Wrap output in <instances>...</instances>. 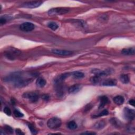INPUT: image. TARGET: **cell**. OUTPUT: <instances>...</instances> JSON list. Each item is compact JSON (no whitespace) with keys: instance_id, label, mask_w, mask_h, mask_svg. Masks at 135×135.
Here are the masks:
<instances>
[{"instance_id":"cell-8","label":"cell","mask_w":135,"mask_h":135,"mask_svg":"<svg viewBox=\"0 0 135 135\" xmlns=\"http://www.w3.org/2000/svg\"><path fill=\"white\" fill-rule=\"evenodd\" d=\"M20 28L24 32H30L34 29L35 26L31 22H25L20 25Z\"/></svg>"},{"instance_id":"cell-32","label":"cell","mask_w":135,"mask_h":135,"mask_svg":"<svg viewBox=\"0 0 135 135\" xmlns=\"http://www.w3.org/2000/svg\"><path fill=\"white\" fill-rule=\"evenodd\" d=\"M82 134H87V135H95V133H90V132H85V133H82Z\"/></svg>"},{"instance_id":"cell-17","label":"cell","mask_w":135,"mask_h":135,"mask_svg":"<svg viewBox=\"0 0 135 135\" xmlns=\"http://www.w3.org/2000/svg\"><path fill=\"white\" fill-rule=\"evenodd\" d=\"M71 75L75 78V79H82L85 77L84 73L79 71H75L71 73Z\"/></svg>"},{"instance_id":"cell-21","label":"cell","mask_w":135,"mask_h":135,"mask_svg":"<svg viewBox=\"0 0 135 135\" xmlns=\"http://www.w3.org/2000/svg\"><path fill=\"white\" fill-rule=\"evenodd\" d=\"M100 81V77L97 76H95L90 78V81L93 84H99Z\"/></svg>"},{"instance_id":"cell-27","label":"cell","mask_w":135,"mask_h":135,"mask_svg":"<svg viewBox=\"0 0 135 135\" xmlns=\"http://www.w3.org/2000/svg\"><path fill=\"white\" fill-rule=\"evenodd\" d=\"M15 133L17 135H24V133L22 132V131L20 129H16L15 130Z\"/></svg>"},{"instance_id":"cell-13","label":"cell","mask_w":135,"mask_h":135,"mask_svg":"<svg viewBox=\"0 0 135 135\" xmlns=\"http://www.w3.org/2000/svg\"><path fill=\"white\" fill-rule=\"evenodd\" d=\"M122 53L125 55H134L135 53V49L134 47L125 48L122 50Z\"/></svg>"},{"instance_id":"cell-11","label":"cell","mask_w":135,"mask_h":135,"mask_svg":"<svg viewBox=\"0 0 135 135\" xmlns=\"http://www.w3.org/2000/svg\"><path fill=\"white\" fill-rule=\"evenodd\" d=\"M109 102V99L106 96H102L100 97V104L99 108L101 109L104 107L106 104H108Z\"/></svg>"},{"instance_id":"cell-15","label":"cell","mask_w":135,"mask_h":135,"mask_svg":"<svg viewBox=\"0 0 135 135\" xmlns=\"http://www.w3.org/2000/svg\"><path fill=\"white\" fill-rule=\"evenodd\" d=\"M46 84V82L45 79H43V78L40 77L36 81V85L39 87L40 88H43L44 87Z\"/></svg>"},{"instance_id":"cell-31","label":"cell","mask_w":135,"mask_h":135,"mask_svg":"<svg viewBox=\"0 0 135 135\" xmlns=\"http://www.w3.org/2000/svg\"><path fill=\"white\" fill-rule=\"evenodd\" d=\"M129 104H130V105L134 106H135V101L134 100V99L130 100L129 101Z\"/></svg>"},{"instance_id":"cell-7","label":"cell","mask_w":135,"mask_h":135,"mask_svg":"<svg viewBox=\"0 0 135 135\" xmlns=\"http://www.w3.org/2000/svg\"><path fill=\"white\" fill-rule=\"evenodd\" d=\"M43 4L42 1H31L28 2H25L22 5V7L29 8H33L39 7Z\"/></svg>"},{"instance_id":"cell-23","label":"cell","mask_w":135,"mask_h":135,"mask_svg":"<svg viewBox=\"0 0 135 135\" xmlns=\"http://www.w3.org/2000/svg\"><path fill=\"white\" fill-rule=\"evenodd\" d=\"M4 131L7 134H11L13 133V129L9 126H5V127H4Z\"/></svg>"},{"instance_id":"cell-9","label":"cell","mask_w":135,"mask_h":135,"mask_svg":"<svg viewBox=\"0 0 135 135\" xmlns=\"http://www.w3.org/2000/svg\"><path fill=\"white\" fill-rule=\"evenodd\" d=\"M51 52L54 54H56L60 55H63V56H67L73 54V52L69 50H60V49H52Z\"/></svg>"},{"instance_id":"cell-2","label":"cell","mask_w":135,"mask_h":135,"mask_svg":"<svg viewBox=\"0 0 135 135\" xmlns=\"http://www.w3.org/2000/svg\"><path fill=\"white\" fill-rule=\"evenodd\" d=\"M62 124L61 119L57 117H53L50 118L47 122V126L49 128L55 129L59 128Z\"/></svg>"},{"instance_id":"cell-24","label":"cell","mask_w":135,"mask_h":135,"mask_svg":"<svg viewBox=\"0 0 135 135\" xmlns=\"http://www.w3.org/2000/svg\"><path fill=\"white\" fill-rule=\"evenodd\" d=\"M108 115V111H107V110H103L101 112L99 113L98 115L94 116L93 117H95V118H96V117H102V116H107Z\"/></svg>"},{"instance_id":"cell-19","label":"cell","mask_w":135,"mask_h":135,"mask_svg":"<svg viewBox=\"0 0 135 135\" xmlns=\"http://www.w3.org/2000/svg\"><path fill=\"white\" fill-rule=\"evenodd\" d=\"M47 27L51 30H53V31H55V30H56L59 28L58 25L56 23L53 22H49L47 24Z\"/></svg>"},{"instance_id":"cell-20","label":"cell","mask_w":135,"mask_h":135,"mask_svg":"<svg viewBox=\"0 0 135 135\" xmlns=\"http://www.w3.org/2000/svg\"><path fill=\"white\" fill-rule=\"evenodd\" d=\"M68 127L70 130H75L77 128V124L75 121H70L68 124Z\"/></svg>"},{"instance_id":"cell-5","label":"cell","mask_w":135,"mask_h":135,"mask_svg":"<svg viewBox=\"0 0 135 135\" xmlns=\"http://www.w3.org/2000/svg\"><path fill=\"white\" fill-rule=\"evenodd\" d=\"M23 97L29 99L32 102H36L38 101L39 95L37 92H25L23 95Z\"/></svg>"},{"instance_id":"cell-1","label":"cell","mask_w":135,"mask_h":135,"mask_svg":"<svg viewBox=\"0 0 135 135\" xmlns=\"http://www.w3.org/2000/svg\"><path fill=\"white\" fill-rule=\"evenodd\" d=\"M31 77H24L20 72H15L4 78V81L13 85L16 88H22L28 85L33 81Z\"/></svg>"},{"instance_id":"cell-25","label":"cell","mask_w":135,"mask_h":135,"mask_svg":"<svg viewBox=\"0 0 135 135\" xmlns=\"http://www.w3.org/2000/svg\"><path fill=\"white\" fill-rule=\"evenodd\" d=\"M14 115L17 118H21V117H23V114L22 113H21L17 110H15L14 111Z\"/></svg>"},{"instance_id":"cell-28","label":"cell","mask_w":135,"mask_h":135,"mask_svg":"<svg viewBox=\"0 0 135 135\" xmlns=\"http://www.w3.org/2000/svg\"><path fill=\"white\" fill-rule=\"evenodd\" d=\"M6 21H7V20L5 17H2L1 19H0V23H1V24L2 25L5 24L6 22Z\"/></svg>"},{"instance_id":"cell-12","label":"cell","mask_w":135,"mask_h":135,"mask_svg":"<svg viewBox=\"0 0 135 135\" xmlns=\"http://www.w3.org/2000/svg\"><path fill=\"white\" fill-rule=\"evenodd\" d=\"M81 87L79 85H75L69 87L68 89V92L70 93H74L78 92L80 89Z\"/></svg>"},{"instance_id":"cell-18","label":"cell","mask_w":135,"mask_h":135,"mask_svg":"<svg viewBox=\"0 0 135 135\" xmlns=\"http://www.w3.org/2000/svg\"><path fill=\"white\" fill-rule=\"evenodd\" d=\"M120 80L121 81V82H123V84H127L129 82L130 78H129V77L128 76V75H126V74H124V75H123L120 76Z\"/></svg>"},{"instance_id":"cell-26","label":"cell","mask_w":135,"mask_h":135,"mask_svg":"<svg viewBox=\"0 0 135 135\" xmlns=\"http://www.w3.org/2000/svg\"><path fill=\"white\" fill-rule=\"evenodd\" d=\"M3 111L7 116H11V111L10 109L9 108L5 107L4 108Z\"/></svg>"},{"instance_id":"cell-4","label":"cell","mask_w":135,"mask_h":135,"mask_svg":"<svg viewBox=\"0 0 135 135\" xmlns=\"http://www.w3.org/2000/svg\"><path fill=\"white\" fill-rule=\"evenodd\" d=\"M92 73H93L95 76L100 77L110 75L112 73V70L111 69H107L106 70H101L95 69L92 70Z\"/></svg>"},{"instance_id":"cell-14","label":"cell","mask_w":135,"mask_h":135,"mask_svg":"<svg viewBox=\"0 0 135 135\" xmlns=\"http://www.w3.org/2000/svg\"><path fill=\"white\" fill-rule=\"evenodd\" d=\"M114 102L117 104V105H121L123 104L125 101V99L124 98L121 96V95H117V96L115 97L114 99Z\"/></svg>"},{"instance_id":"cell-3","label":"cell","mask_w":135,"mask_h":135,"mask_svg":"<svg viewBox=\"0 0 135 135\" xmlns=\"http://www.w3.org/2000/svg\"><path fill=\"white\" fill-rule=\"evenodd\" d=\"M69 10L68 8L65 7H56L50 9L48 11V14L50 16L66 14L69 12Z\"/></svg>"},{"instance_id":"cell-22","label":"cell","mask_w":135,"mask_h":135,"mask_svg":"<svg viewBox=\"0 0 135 135\" xmlns=\"http://www.w3.org/2000/svg\"><path fill=\"white\" fill-rule=\"evenodd\" d=\"M28 127L30 130V132L33 134V135H36L38 133V131L36 129V128H35L34 126L31 124H29L28 125Z\"/></svg>"},{"instance_id":"cell-30","label":"cell","mask_w":135,"mask_h":135,"mask_svg":"<svg viewBox=\"0 0 135 135\" xmlns=\"http://www.w3.org/2000/svg\"><path fill=\"white\" fill-rule=\"evenodd\" d=\"M92 106L90 105V104H88V105H87L86 107H85V111H89L91 109V108H92Z\"/></svg>"},{"instance_id":"cell-29","label":"cell","mask_w":135,"mask_h":135,"mask_svg":"<svg viewBox=\"0 0 135 135\" xmlns=\"http://www.w3.org/2000/svg\"><path fill=\"white\" fill-rule=\"evenodd\" d=\"M42 98L44 100L47 101L50 98V97L47 94H43L42 96Z\"/></svg>"},{"instance_id":"cell-16","label":"cell","mask_w":135,"mask_h":135,"mask_svg":"<svg viewBox=\"0 0 135 135\" xmlns=\"http://www.w3.org/2000/svg\"><path fill=\"white\" fill-rule=\"evenodd\" d=\"M106 126V122L103 120L99 121L98 122H97L94 125V127L95 129H101L104 127V126Z\"/></svg>"},{"instance_id":"cell-6","label":"cell","mask_w":135,"mask_h":135,"mask_svg":"<svg viewBox=\"0 0 135 135\" xmlns=\"http://www.w3.org/2000/svg\"><path fill=\"white\" fill-rule=\"evenodd\" d=\"M124 115L126 119L129 121H132L135 118V110L126 107L124 110Z\"/></svg>"},{"instance_id":"cell-10","label":"cell","mask_w":135,"mask_h":135,"mask_svg":"<svg viewBox=\"0 0 135 135\" xmlns=\"http://www.w3.org/2000/svg\"><path fill=\"white\" fill-rule=\"evenodd\" d=\"M117 84V81L114 79H107L103 80L101 82V85L103 86L112 87L115 86Z\"/></svg>"}]
</instances>
